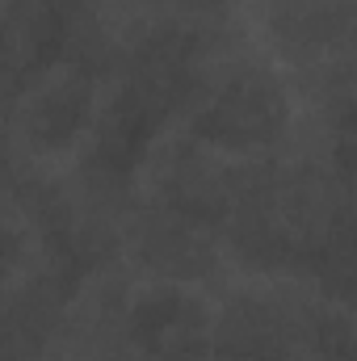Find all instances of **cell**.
Listing matches in <instances>:
<instances>
[{"label": "cell", "instance_id": "6da1fadb", "mask_svg": "<svg viewBox=\"0 0 357 361\" xmlns=\"http://www.w3.org/2000/svg\"><path fill=\"white\" fill-rule=\"evenodd\" d=\"M202 42L185 30H156L139 42L131 72L114 101L101 109L89 147V173L97 180H126L147 156L160 126L198 89Z\"/></svg>", "mask_w": 357, "mask_h": 361}, {"label": "cell", "instance_id": "7a4b0ae2", "mask_svg": "<svg viewBox=\"0 0 357 361\" xmlns=\"http://www.w3.org/2000/svg\"><path fill=\"white\" fill-rule=\"evenodd\" d=\"M286 118H290V105H286L282 85L261 68H244L206 97L193 122V135L210 147L257 152L282 139Z\"/></svg>", "mask_w": 357, "mask_h": 361}, {"label": "cell", "instance_id": "3957f363", "mask_svg": "<svg viewBox=\"0 0 357 361\" xmlns=\"http://www.w3.org/2000/svg\"><path fill=\"white\" fill-rule=\"evenodd\" d=\"M131 349L139 361H202L210 349L206 307L177 286L143 294L131 311Z\"/></svg>", "mask_w": 357, "mask_h": 361}, {"label": "cell", "instance_id": "277c9868", "mask_svg": "<svg viewBox=\"0 0 357 361\" xmlns=\"http://www.w3.org/2000/svg\"><path fill=\"white\" fill-rule=\"evenodd\" d=\"M92 114V76L80 59H68V72L38 85L30 101V139L38 147H63Z\"/></svg>", "mask_w": 357, "mask_h": 361}, {"label": "cell", "instance_id": "5b68a950", "mask_svg": "<svg viewBox=\"0 0 357 361\" xmlns=\"http://www.w3.org/2000/svg\"><path fill=\"white\" fill-rule=\"evenodd\" d=\"M307 269L315 273L332 294L357 302V210H341L328 219Z\"/></svg>", "mask_w": 357, "mask_h": 361}, {"label": "cell", "instance_id": "8992f818", "mask_svg": "<svg viewBox=\"0 0 357 361\" xmlns=\"http://www.w3.org/2000/svg\"><path fill=\"white\" fill-rule=\"evenodd\" d=\"M337 160H341V169L357 173V101L337 122Z\"/></svg>", "mask_w": 357, "mask_h": 361}, {"label": "cell", "instance_id": "52a82bcc", "mask_svg": "<svg viewBox=\"0 0 357 361\" xmlns=\"http://www.w3.org/2000/svg\"><path fill=\"white\" fill-rule=\"evenodd\" d=\"M47 4H72V8H80L85 0H47Z\"/></svg>", "mask_w": 357, "mask_h": 361}]
</instances>
